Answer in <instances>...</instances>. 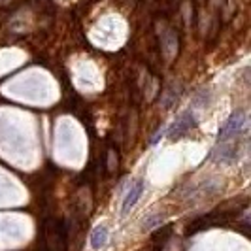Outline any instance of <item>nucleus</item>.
<instances>
[{"mask_svg": "<svg viewBox=\"0 0 251 251\" xmlns=\"http://www.w3.org/2000/svg\"><path fill=\"white\" fill-rule=\"evenodd\" d=\"M244 125H246V113L234 112L228 119H226L225 125L219 128L217 142H219V144H225V142H228V140L240 136V132L244 130Z\"/></svg>", "mask_w": 251, "mask_h": 251, "instance_id": "f257e3e1", "label": "nucleus"}, {"mask_svg": "<svg viewBox=\"0 0 251 251\" xmlns=\"http://www.w3.org/2000/svg\"><path fill=\"white\" fill-rule=\"evenodd\" d=\"M195 126H197V115L193 112H183L176 121H174V125L170 126L168 136L172 140L181 138L183 134H187L189 130H193Z\"/></svg>", "mask_w": 251, "mask_h": 251, "instance_id": "7ed1b4c3", "label": "nucleus"}, {"mask_svg": "<svg viewBox=\"0 0 251 251\" xmlns=\"http://www.w3.org/2000/svg\"><path fill=\"white\" fill-rule=\"evenodd\" d=\"M46 242H48L50 251L66 250V232L61 223H50L46 226Z\"/></svg>", "mask_w": 251, "mask_h": 251, "instance_id": "f03ea898", "label": "nucleus"}, {"mask_svg": "<svg viewBox=\"0 0 251 251\" xmlns=\"http://www.w3.org/2000/svg\"><path fill=\"white\" fill-rule=\"evenodd\" d=\"M106 242H108V228L104 225L97 226V228L93 230V234H91V246H93L95 250H102V248L106 246Z\"/></svg>", "mask_w": 251, "mask_h": 251, "instance_id": "39448f33", "label": "nucleus"}, {"mask_svg": "<svg viewBox=\"0 0 251 251\" xmlns=\"http://www.w3.org/2000/svg\"><path fill=\"white\" fill-rule=\"evenodd\" d=\"M142 193H144V181H136L132 187H130V191L126 193L125 201H123V215L128 214V210H132L134 208V204L138 202V199L142 197Z\"/></svg>", "mask_w": 251, "mask_h": 251, "instance_id": "20e7f679", "label": "nucleus"}]
</instances>
